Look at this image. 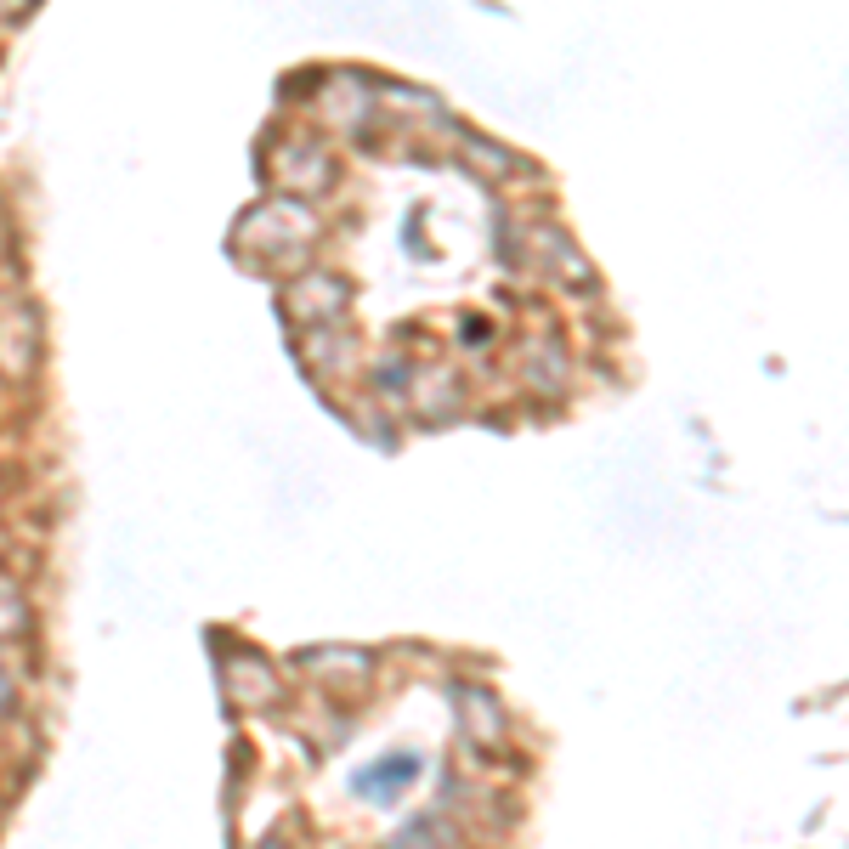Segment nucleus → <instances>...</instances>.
I'll list each match as a JSON object with an SVG mask.
<instances>
[{"mask_svg":"<svg viewBox=\"0 0 849 849\" xmlns=\"http://www.w3.org/2000/svg\"><path fill=\"white\" fill-rule=\"evenodd\" d=\"M6 708H12V679L0 674V714H6Z\"/></svg>","mask_w":849,"mask_h":849,"instance_id":"f257e3e1","label":"nucleus"}]
</instances>
